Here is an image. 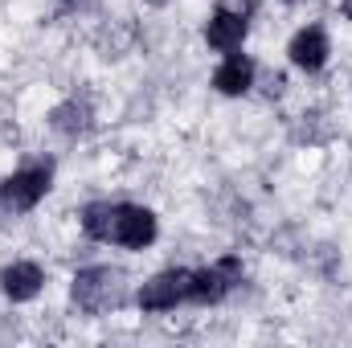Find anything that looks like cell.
Here are the masks:
<instances>
[{
  "instance_id": "6da1fadb",
  "label": "cell",
  "mask_w": 352,
  "mask_h": 348,
  "mask_svg": "<svg viewBox=\"0 0 352 348\" xmlns=\"http://www.w3.org/2000/svg\"><path fill=\"white\" fill-rule=\"evenodd\" d=\"M50 180H54V168H50V164H33V168L12 173L0 184V209H4V213H25V209H33V205L50 193Z\"/></svg>"
},
{
  "instance_id": "7a4b0ae2",
  "label": "cell",
  "mask_w": 352,
  "mask_h": 348,
  "mask_svg": "<svg viewBox=\"0 0 352 348\" xmlns=\"http://www.w3.org/2000/svg\"><path fill=\"white\" fill-rule=\"evenodd\" d=\"M238 283H242V262L221 259V262H213V266H205V270H192L188 299H197V303H217V299H226Z\"/></svg>"
},
{
  "instance_id": "3957f363",
  "label": "cell",
  "mask_w": 352,
  "mask_h": 348,
  "mask_svg": "<svg viewBox=\"0 0 352 348\" xmlns=\"http://www.w3.org/2000/svg\"><path fill=\"white\" fill-rule=\"evenodd\" d=\"M156 238V217L144 205H115V226H111V242L127 246V250H144Z\"/></svg>"
},
{
  "instance_id": "277c9868",
  "label": "cell",
  "mask_w": 352,
  "mask_h": 348,
  "mask_svg": "<svg viewBox=\"0 0 352 348\" xmlns=\"http://www.w3.org/2000/svg\"><path fill=\"white\" fill-rule=\"evenodd\" d=\"M188 283H192V270H160L156 279H148L140 287V307L144 312H168V307L188 299Z\"/></svg>"
},
{
  "instance_id": "5b68a950",
  "label": "cell",
  "mask_w": 352,
  "mask_h": 348,
  "mask_svg": "<svg viewBox=\"0 0 352 348\" xmlns=\"http://www.w3.org/2000/svg\"><path fill=\"white\" fill-rule=\"evenodd\" d=\"M119 299V274L107 270V266H90L74 274V303L87 307V312H102L107 303Z\"/></svg>"
},
{
  "instance_id": "8992f818",
  "label": "cell",
  "mask_w": 352,
  "mask_h": 348,
  "mask_svg": "<svg viewBox=\"0 0 352 348\" xmlns=\"http://www.w3.org/2000/svg\"><path fill=\"white\" fill-rule=\"evenodd\" d=\"M205 37H209V45H213V50L234 54V50L242 45V37H246V12H234V8L217 4V12H213V21H209Z\"/></svg>"
},
{
  "instance_id": "52a82bcc",
  "label": "cell",
  "mask_w": 352,
  "mask_h": 348,
  "mask_svg": "<svg viewBox=\"0 0 352 348\" xmlns=\"http://www.w3.org/2000/svg\"><path fill=\"white\" fill-rule=\"evenodd\" d=\"M291 62L299 66V70H320L324 62H328V37H324V29L320 25H307V29H299L295 37H291Z\"/></svg>"
},
{
  "instance_id": "ba28073f",
  "label": "cell",
  "mask_w": 352,
  "mask_h": 348,
  "mask_svg": "<svg viewBox=\"0 0 352 348\" xmlns=\"http://www.w3.org/2000/svg\"><path fill=\"white\" fill-rule=\"evenodd\" d=\"M41 283H45V274H41L37 262H12V266H4V274H0V287H4V295H8L12 303L33 299V295L41 291Z\"/></svg>"
},
{
  "instance_id": "9c48e42d",
  "label": "cell",
  "mask_w": 352,
  "mask_h": 348,
  "mask_svg": "<svg viewBox=\"0 0 352 348\" xmlns=\"http://www.w3.org/2000/svg\"><path fill=\"white\" fill-rule=\"evenodd\" d=\"M250 83H254V62L242 58V54H230L217 66V74H213V87L221 90V94H246Z\"/></svg>"
},
{
  "instance_id": "30bf717a",
  "label": "cell",
  "mask_w": 352,
  "mask_h": 348,
  "mask_svg": "<svg viewBox=\"0 0 352 348\" xmlns=\"http://www.w3.org/2000/svg\"><path fill=\"white\" fill-rule=\"evenodd\" d=\"M111 226H115V205L94 201V205H87V209H82V230H87L90 238L111 242Z\"/></svg>"
},
{
  "instance_id": "8fae6325",
  "label": "cell",
  "mask_w": 352,
  "mask_h": 348,
  "mask_svg": "<svg viewBox=\"0 0 352 348\" xmlns=\"http://www.w3.org/2000/svg\"><path fill=\"white\" fill-rule=\"evenodd\" d=\"M344 17L352 21V0H344Z\"/></svg>"
},
{
  "instance_id": "7c38bea8",
  "label": "cell",
  "mask_w": 352,
  "mask_h": 348,
  "mask_svg": "<svg viewBox=\"0 0 352 348\" xmlns=\"http://www.w3.org/2000/svg\"><path fill=\"white\" fill-rule=\"evenodd\" d=\"M287 4H299V0H287Z\"/></svg>"
}]
</instances>
